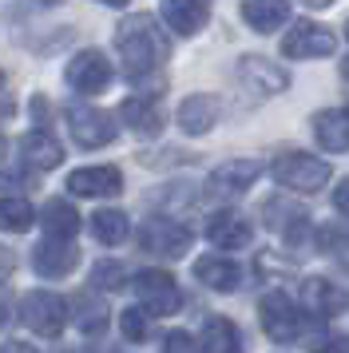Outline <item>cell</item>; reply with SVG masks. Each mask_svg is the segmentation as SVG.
I'll use <instances>...</instances> for the list:
<instances>
[{
  "label": "cell",
  "mask_w": 349,
  "mask_h": 353,
  "mask_svg": "<svg viewBox=\"0 0 349 353\" xmlns=\"http://www.w3.org/2000/svg\"><path fill=\"white\" fill-rule=\"evenodd\" d=\"M115 52L123 60L127 76L131 80H143L155 68H163V60L171 56V44H167V36L159 32V24L151 17H127L115 28Z\"/></svg>",
  "instance_id": "6da1fadb"
},
{
  "label": "cell",
  "mask_w": 349,
  "mask_h": 353,
  "mask_svg": "<svg viewBox=\"0 0 349 353\" xmlns=\"http://www.w3.org/2000/svg\"><path fill=\"white\" fill-rule=\"evenodd\" d=\"M270 175H274V183L286 187V191L314 194L330 183V163L317 159V155H306V151H282V155L274 159V167H270Z\"/></svg>",
  "instance_id": "7a4b0ae2"
},
{
  "label": "cell",
  "mask_w": 349,
  "mask_h": 353,
  "mask_svg": "<svg viewBox=\"0 0 349 353\" xmlns=\"http://www.w3.org/2000/svg\"><path fill=\"white\" fill-rule=\"evenodd\" d=\"M20 318L32 334L40 337H60L63 325H68V302L52 290H28L20 298Z\"/></svg>",
  "instance_id": "3957f363"
},
{
  "label": "cell",
  "mask_w": 349,
  "mask_h": 353,
  "mask_svg": "<svg viewBox=\"0 0 349 353\" xmlns=\"http://www.w3.org/2000/svg\"><path fill=\"white\" fill-rule=\"evenodd\" d=\"M63 119H68L72 139H76L79 147H88V151H95V147H108L111 139L119 135L115 115L103 112V108H92V103H72V108L63 112Z\"/></svg>",
  "instance_id": "277c9868"
},
{
  "label": "cell",
  "mask_w": 349,
  "mask_h": 353,
  "mask_svg": "<svg viewBox=\"0 0 349 353\" xmlns=\"http://www.w3.org/2000/svg\"><path fill=\"white\" fill-rule=\"evenodd\" d=\"M190 242H195V234L187 226L174 223V219H163V214H155V219H147L139 226V250H147V254L183 258L190 250Z\"/></svg>",
  "instance_id": "5b68a950"
},
{
  "label": "cell",
  "mask_w": 349,
  "mask_h": 353,
  "mask_svg": "<svg viewBox=\"0 0 349 353\" xmlns=\"http://www.w3.org/2000/svg\"><path fill=\"white\" fill-rule=\"evenodd\" d=\"M135 294H139L143 310L151 318H167L183 305V294H179V286L167 270H139L135 274Z\"/></svg>",
  "instance_id": "8992f818"
},
{
  "label": "cell",
  "mask_w": 349,
  "mask_h": 353,
  "mask_svg": "<svg viewBox=\"0 0 349 353\" xmlns=\"http://www.w3.org/2000/svg\"><path fill=\"white\" fill-rule=\"evenodd\" d=\"M258 318H262V330H266V337H274V341H294V337H301V330H306V321H301L298 305L286 298L282 290H274V294H266L262 302H258Z\"/></svg>",
  "instance_id": "52a82bcc"
},
{
  "label": "cell",
  "mask_w": 349,
  "mask_h": 353,
  "mask_svg": "<svg viewBox=\"0 0 349 353\" xmlns=\"http://www.w3.org/2000/svg\"><path fill=\"white\" fill-rule=\"evenodd\" d=\"M111 76H115V72H111V60L99 48L76 52V56L68 60V72H63L68 88H76V92H83V96H99V92L111 83Z\"/></svg>",
  "instance_id": "ba28073f"
},
{
  "label": "cell",
  "mask_w": 349,
  "mask_h": 353,
  "mask_svg": "<svg viewBox=\"0 0 349 353\" xmlns=\"http://www.w3.org/2000/svg\"><path fill=\"white\" fill-rule=\"evenodd\" d=\"M333 48H337L333 32L314 24V20H298L282 36V56H290V60H317V56H330Z\"/></svg>",
  "instance_id": "9c48e42d"
},
{
  "label": "cell",
  "mask_w": 349,
  "mask_h": 353,
  "mask_svg": "<svg viewBox=\"0 0 349 353\" xmlns=\"http://www.w3.org/2000/svg\"><path fill=\"white\" fill-rule=\"evenodd\" d=\"M68 191L83 194V199H108V194L123 191V175L119 167H79L68 175Z\"/></svg>",
  "instance_id": "30bf717a"
},
{
  "label": "cell",
  "mask_w": 349,
  "mask_h": 353,
  "mask_svg": "<svg viewBox=\"0 0 349 353\" xmlns=\"http://www.w3.org/2000/svg\"><path fill=\"white\" fill-rule=\"evenodd\" d=\"M258 175H262V163L258 159H226L210 171V194H222V199L242 194Z\"/></svg>",
  "instance_id": "8fae6325"
},
{
  "label": "cell",
  "mask_w": 349,
  "mask_h": 353,
  "mask_svg": "<svg viewBox=\"0 0 349 353\" xmlns=\"http://www.w3.org/2000/svg\"><path fill=\"white\" fill-rule=\"evenodd\" d=\"M119 119H123L131 135H139V139H155L159 131H163V108H159L155 96H131L119 103Z\"/></svg>",
  "instance_id": "7c38bea8"
},
{
  "label": "cell",
  "mask_w": 349,
  "mask_h": 353,
  "mask_svg": "<svg viewBox=\"0 0 349 353\" xmlns=\"http://www.w3.org/2000/svg\"><path fill=\"white\" fill-rule=\"evenodd\" d=\"M238 80L246 83L250 92H262V96H278V92H286L290 76H286L278 64H270L266 56H242V60H238Z\"/></svg>",
  "instance_id": "4fadbf2b"
},
{
  "label": "cell",
  "mask_w": 349,
  "mask_h": 353,
  "mask_svg": "<svg viewBox=\"0 0 349 353\" xmlns=\"http://www.w3.org/2000/svg\"><path fill=\"white\" fill-rule=\"evenodd\" d=\"M79 266V250L72 242H40L32 250V270L40 278H68V274Z\"/></svg>",
  "instance_id": "5bb4252c"
},
{
  "label": "cell",
  "mask_w": 349,
  "mask_h": 353,
  "mask_svg": "<svg viewBox=\"0 0 349 353\" xmlns=\"http://www.w3.org/2000/svg\"><path fill=\"white\" fill-rule=\"evenodd\" d=\"M206 239L215 242L219 250H242V246H250L254 230L238 210H219V214H210V223H206Z\"/></svg>",
  "instance_id": "9a60e30c"
},
{
  "label": "cell",
  "mask_w": 349,
  "mask_h": 353,
  "mask_svg": "<svg viewBox=\"0 0 349 353\" xmlns=\"http://www.w3.org/2000/svg\"><path fill=\"white\" fill-rule=\"evenodd\" d=\"M301 298L314 310L317 318H333V314H346L349 310V290H341L330 278H306L301 282Z\"/></svg>",
  "instance_id": "2e32d148"
},
{
  "label": "cell",
  "mask_w": 349,
  "mask_h": 353,
  "mask_svg": "<svg viewBox=\"0 0 349 353\" xmlns=\"http://www.w3.org/2000/svg\"><path fill=\"white\" fill-rule=\"evenodd\" d=\"M68 314H72V321L79 325V334L88 337H99L103 330H108V302L95 294V290H79V294H72V302H68Z\"/></svg>",
  "instance_id": "e0dca14e"
},
{
  "label": "cell",
  "mask_w": 349,
  "mask_h": 353,
  "mask_svg": "<svg viewBox=\"0 0 349 353\" xmlns=\"http://www.w3.org/2000/svg\"><path fill=\"white\" fill-rule=\"evenodd\" d=\"M219 112L222 103L215 96H206V92H195L179 103V128L187 131V135H206V131L219 123Z\"/></svg>",
  "instance_id": "ac0fdd59"
},
{
  "label": "cell",
  "mask_w": 349,
  "mask_h": 353,
  "mask_svg": "<svg viewBox=\"0 0 349 353\" xmlns=\"http://www.w3.org/2000/svg\"><path fill=\"white\" fill-rule=\"evenodd\" d=\"M159 17L167 20V28H174L179 36H199L210 20V4H199V0H167L159 8Z\"/></svg>",
  "instance_id": "d6986e66"
},
{
  "label": "cell",
  "mask_w": 349,
  "mask_h": 353,
  "mask_svg": "<svg viewBox=\"0 0 349 353\" xmlns=\"http://www.w3.org/2000/svg\"><path fill=\"white\" fill-rule=\"evenodd\" d=\"M195 278L203 282L206 290H219V294H235L238 282H242V270H238V262L230 258H219V254H206L195 262Z\"/></svg>",
  "instance_id": "ffe728a7"
},
{
  "label": "cell",
  "mask_w": 349,
  "mask_h": 353,
  "mask_svg": "<svg viewBox=\"0 0 349 353\" xmlns=\"http://www.w3.org/2000/svg\"><path fill=\"white\" fill-rule=\"evenodd\" d=\"M40 226H44L48 242H72L79 230V214L68 199H48L40 210Z\"/></svg>",
  "instance_id": "44dd1931"
},
{
  "label": "cell",
  "mask_w": 349,
  "mask_h": 353,
  "mask_svg": "<svg viewBox=\"0 0 349 353\" xmlns=\"http://www.w3.org/2000/svg\"><path fill=\"white\" fill-rule=\"evenodd\" d=\"M20 151H24V163H28V167H36V171H52V167H60V163H63L60 139H56L52 131H44V128L32 131V135H24Z\"/></svg>",
  "instance_id": "7402d4cb"
},
{
  "label": "cell",
  "mask_w": 349,
  "mask_h": 353,
  "mask_svg": "<svg viewBox=\"0 0 349 353\" xmlns=\"http://www.w3.org/2000/svg\"><path fill=\"white\" fill-rule=\"evenodd\" d=\"M314 135H317V143L326 147V151H333V155L349 151V112L314 115Z\"/></svg>",
  "instance_id": "603a6c76"
},
{
  "label": "cell",
  "mask_w": 349,
  "mask_h": 353,
  "mask_svg": "<svg viewBox=\"0 0 349 353\" xmlns=\"http://www.w3.org/2000/svg\"><path fill=\"white\" fill-rule=\"evenodd\" d=\"M203 353H246L242 350V334L230 318H206L203 325Z\"/></svg>",
  "instance_id": "cb8c5ba5"
},
{
  "label": "cell",
  "mask_w": 349,
  "mask_h": 353,
  "mask_svg": "<svg viewBox=\"0 0 349 353\" xmlns=\"http://www.w3.org/2000/svg\"><path fill=\"white\" fill-rule=\"evenodd\" d=\"M92 234L103 242V246H119V242L131 234V223H127L123 210L103 207V210H95V214H92Z\"/></svg>",
  "instance_id": "d4e9b609"
},
{
  "label": "cell",
  "mask_w": 349,
  "mask_h": 353,
  "mask_svg": "<svg viewBox=\"0 0 349 353\" xmlns=\"http://www.w3.org/2000/svg\"><path fill=\"white\" fill-rule=\"evenodd\" d=\"M242 20L250 24L254 32H274V28H282L286 20H290V4H242Z\"/></svg>",
  "instance_id": "484cf974"
},
{
  "label": "cell",
  "mask_w": 349,
  "mask_h": 353,
  "mask_svg": "<svg viewBox=\"0 0 349 353\" xmlns=\"http://www.w3.org/2000/svg\"><path fill=\"white\" fill-rule=\"evenodd\" d=\"M32 223H36V210L28 199H0V230L24 234V230H32Z\"/></svg>",
  "instance_id": "4316f807"
},
{
  "label": "cell",
  "mask_w": 349,
  "mask_h": 353,
  "mask_svg": "<svg viewBox=\"0 0 349 353\" xmlns=\"http://www.w3.org/2000/svg\"><path fill=\"white\" fill-rule=\"evenodd\" d=\"M119 330H123L127 341H143V337L151 334V314L143 305H131V310L119 314Z\"/></svg>",
  "instance_id": "83f0119b"
},
{
  "label": "cell",
  "mask_w": 349,
  "mask_h": 353,
  "mask_svg": "<svg viewBox=\"0 0 349 353\" xmlns=\"http://www.w3.org/2000/svg\"><path fill=\"white\" fill-rule=\"evenodd\" d=\"M123 278H127V270L119 266V262H95V266H92L95 290H119V286H123Z\"/></svg>",
  "instance_id": "f1b7e54d"
},
{
  "label": "cell",
  "mask_w": 349,
  "mask_h": 353,
  "mask_svg": "<svg viewBox=\"0 0 349 353\" xmlns=\"http://www.w3.org/2000/svg\"><path fill=\"white\" fill-rule=\"evenodd\" d=\"M163 350L167 353H203V345L190 334H183V330H171V334L163 337Z\"/></svg>",
  "instance_id": "f546056e"
},
{
  "label": "cell",
  "mask_w": 349,
  "mask_h": 353,
  "mask_svg": "<svg viewBox=\"0 0 349 353\" xmlns=\"http://www.w3.org/2000/svg\"><path fill=\"white\" fill-rule=\"evenodd\" d=\"M12 270H16V250L0 242V282H4V278H8Z\"/></svg>",
  "instance_id": "4dcf8cb0"
},
{
  "label": "cell",
  "mask_w": 349,
  "mask_h": 353,
  "mask_svg": "<svg viewBox=\"0 0 349 353\" xmlns=\"http://www.w3.org/2000/svg\"><path fill=\"white\" fill-rule=\"evenodd\" d=\"M333 207H337V210L349 219V179H341V187L333 191Z\"/></svg>",
  "instance_id": "1f68e13d"
},
{
  "label": "cell",
  "mask_w": 349,
  "mask_h": 353,
  "mask_svg": "<svg viewBox=\"0 0 349 353\" xmlns=\"http://www.w3.org/2000/svg\"><path fill=\"white\" fill-rule=\"evenodd\" d=\"M8 321H12V305H8V294L0 290V330H4Z\"/></svg>",
  "instance_id": "d6a6232c"
},
{
  "label": "cell",
  "mask_w": 349,
  "mask_h": 353,
  "mask_svg": "<svg viewBox=\"0 0 349 353\" xmlns=\"http://www.w3.org/2000/svg\"><path fill=\"white\" fill-rule=\"evenodd\" d=\"M0 353H36L32 345H24V341H4L0 345Z\"/></svg>",
  "instance_id": "836d02e7"
},
{
  "label": "cell",
  "mask_w": 349,
  "mask_h": 353,
  "mask_svg": "<svg viewBox=\"0 0 349 353\" xmlns=\"http://www.w3.org/2000/svg\"><path fill=\"white\" fill-rule=\"evenodd\" d=\"M337 254H341V262H346V266H349V239L341 242V246H337Z\"/></svg>",
  "instance_id": "e575fe53"
},
{
  "label": "cell",
  "mask_w": 349,
  "mask_h": 353,
  "mask_svg": "<svg viewBox=\"0 0 349 353\" xmlns=\"http://www.w3.org/2000/svg\"><path fill=\"white\" fill-rule=\"evenodd\" d=\"M0 151H4V135H0Z\"/></svg>",
  "instance_id": "d590c367"
},
{
  "label": "cell",
  "mask_w": 349,
  "mask_h": 353,
  "mask_svg": "<svg viewBox=\"0 0 349 353\" xmlns=\"http://www.w3.org/2000/svg\"><path fill=\"white\" fill-rule=\"evenodd\" d=\"M0 88H4V76H0Z\"/></svg>",
  "instance_id": "8d00e7d4"
},
{
  "label": "cell",
  "mask_w": 349,
  "mask_h": 353,
  "mask_svg": "<svg viewBox=\"0 0 349 353\" xmlns=\"http://www.w3.org/2000/svg\"><path fill=\"white\" fill-rule=\"evenodd\" d=\"M346 76H349V64H346Z\"/></svg>",
  "instance_id": "74e56055"
}]
</instances>
